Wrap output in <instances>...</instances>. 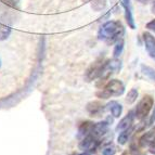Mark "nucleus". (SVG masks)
<instances>
[{
	"instance_id": "nucleus-1",
	"label": "nucleus",
	"mask_w": 155,
	"mask_h": 155,
	"mask_svg": "<svg viewBox=\"0 0 155 155\" xmlns=\"http://www.w3.org/2000/svg\"><path fill=\"white\" fill-rule=\"evenodd\" d=\"M125 27L119 21H107L101 26L98 31V39L105 42L107 46L114 45L117 40L123 38Z\"/></svg>"
},
{
	"instance_id": "nucleus-2",
	"label": "nucleus",
	"mask_w": 155,
	"mask_h": 155,
	"mask_svg": "<svg viewBox=\"0 0 155 155\" xmlns=\"http://www.w3.org/2000/svg\"><path fill=\"white\" fill-rule=\"evenodd\" d=\"M125 92V85L122 80H109L103 89L97 92V97L100 99H110L111 97H119Z\"/></svg>"
},
{
	"instance_id": "nucleus-3",
	"label": "nucleus",
	"mask_w": 155,
	"mask_h": 155,
	"mask_svg": "<svg viewBox=\"0 0 155 155\" xmlns=\"http://www.w3.org/2000/svg\"><path fill=\"white\" fill-rule=\"evenodd\" d=\"M120 68H122V61L120 60L114 59V58L113 60H106L102 74H101V77L99 78L100 81H99L98 86H100V84L105 83L106 80L111 77V75H113L115 73H118Z\"/></svg>"
},
{
	"instance_id": "nucleus-4",
	"label": "nucleus",
	"mask_w": 155,
	"mask_h": 155,
	"mask_svg": "<svg viewBox=\"0 0 155 155\" xmlns=\"http://www.w3.org/2000/svg\"><path fill=\"white\" fill-rule=\"evenodd\" d=\"M153 104H154L153 97L150 96V94H145V96L140 100L137 107L134 110L136 118H138L139 120H142V119L147 118V116L149 115L151 110H152Z\"/></svg>"
},
{
	"instance_id": "nucleus-5",
	"label": "nucleus",
	"mask_w": 155,
	"mask_h": 155,
	"mask_svg": "<svg viewBox=\"0 0 155 155\" xmlns=\"http://www.w3.org/2000/svg\"><path fill=\"white\" fill-rule=\"evenodd\" d=\"M106 60H104V57H100L99 59H97L92 64L89 66V68L86 72V79L88 81L94 79H99L101 77L102 71H103L104 64H105Z\"/></svg>"
},
{
	"instance_id": "nucleus-6",
	"label": "nucleus",
	"mask_w": 155,
	"mask_h": 155,
	"mask_svg": "<svg viewBox=\"0 0 155 155\" xmlns=\"http://www.w3.org/2000/svg\"><path fill=\"white\" fill-rule=\"evenodd\" d=\"M99 145V138L94 137L92 134L86 136L83 138V140L79 143V149L83 151H88V152H92L93 150H96L97 147Z\"/></svg>"
},
{
	"instance_id": "nucleus-7",
	"label": "nucleus",
	"mask_w": 155,
	"mask_h": 155,
	"mask_svg": "<svg viewBox=\"0 0 155 155\" xmlns=\"http://www.w3.org/2000/svg\"><path fill=\"white\" fill-rule=\"evenodd\" d=\"M142 38L147 54L150 55L151 59L155 61V37L149 31H144L142 34Z\"/></svg>"
},
{
	"instance_id": "nucleus-8",
	"label": "nucleus",
	"mask_w": 155,
	"mask_h": 155,
	"mask_svg": "<svg viewBox=\"0 0 155 155\" xmlns=\"http://www.w3.org/2000/svg\"><path fill=\"white\" fill-rule=\"evenodd\" d=\"M120 3L123 8L125 9V18H126L128 26L131 29H136V23H134V18L132 15V5L130 0H120Z\"/></svg>"
},
{
	"instance_id": "nucleus-9",
	"label": "nucleus",
	"mask_w": 155,
	"mask_h": 155,
	"mask_svg": "<svg viewBox=\"0 0 155 155\" xmlns=\"http://www.w3.org/2000/svg\"><path fill=\"white\" fill-rule=\"evenodd\" d=\"M154 141H155V126L153 128H151L149 131L144 132L140 137L138 143H139L140 147H149V145L154 142Z\"/></svg>"
},
{
	"instance_id": "nucleus-10",
	"label": "nucleus",
	"mask_w": 155,
	"mask_h": 155,
	"mask_svg": "<svg viewBox=\"0 0 155 155\" xmlns=\"http://www.w3.org/2000/svg\"><path fill=\"white\" fill-rule=\"evenodd\" d=\"M134 118H136L134 111L128 112V114H127L126 116L118 123V125H117V127H116V130L117 131H122V130H125V129H127V128H129V127L132 126V124H134Z\"/></svg>"
},
{
	"instance_id": "nucleus-11",
	"label": "nucleus",
	"mask_w": 155,
	"mask_h": 155,
	"mask_svg": "<svg viewBox=\"0 0 155 155\" xmlns=\"http://www.w3.org/2000/svg\"><path fill=\"white\" fill-rule=\"evenodd\" d=\"M109 127H110L109 122L97 123V124H94V127H93V130L91 132V134L97 138L102 137V136H104L106 132L109 131Z\"/></svg>"
},
{
	"instance_id": "nucleus-12",
	"label": "nucleus",
	"mask_w": 155,
	"mask_h": 155,
	"mask_svg": "<svg viewBox=\"0 0 155 155\" xmlns=\"http://www.w3.org/2000/svg\"><path fill=\"white\" fill-rule=\"evenodd\" d=\"M104 110H105L104 105H102L99 101H92L87 104V111L91 116H100Z\"/></svg>"
},
{
	"instance_id": "nucleus-13",
	"label": "nucleus",
	"mask_w": 155,
	"mask_h": 155,
	"mask_svg": "<svg viewBox=\"0 0 155 155\" xmlns=\"http://www.w3.org/2000/svg\"><path fill=\"white\" fill-rule=\"evenodd\" d=\"M105 109L111 111L112 115H113L115 118H118L120 115H122L123 112V106L120 103H118L117 101H111L105 105Z\"/></svg>"
},
{
	"instance_id": "nucleus-14",
	"label": "nucleus",
	"mask_w": 155,
	"mask_h": 155,
	"mask_svg": "<svg viewBox=\"0 0 155 155\" xmlns=\"http://www.w3.org/2000/svg\"><path fill=\"white\" fill-rule=\"evenodd\" d=\"M134 125H132V126H130L129 128H127V129L122 130V132L119 134L118 138H117V142H118V144H120V145L126 144L127 141L129 140L130 136L134 134Z\"/></svg>"
},
{
	"instance_id": "nucleus-15",
	"label": "nucleus",
	"mask_w": 155,
	"mask_h": 155,
	"mask_svg": "<svg viewBox=\"0 0 155 155\" xmlns=\"http://www.w3.org/2000/svg\"><path fill=\"white\" fill-rule=\"evenodd\" d=\"M93 127H94V123L92 122L83 123L79 127V137H86V136L91 134V132L93 130Z\"/></svg>"
},
{
	"instance_id": "nucleus-16",
	"label": "nucleus",
	"mask_w": 155,
	"mask_h": 155,
	"mask_svg": "<svg viewBox=\"0 0 155 155\" xmlns=\"http://www.w3.org/2000/svg\"><path fill=\"white\" fill-rule=\"evenodd\" d=\"M107 5V0H91L90 5L91 9L96 12H101L106 8Z\"/></svg>"
},
{
	"instance_id": "nucleus-17",
	"label": "nucleus",
	"mask_w": 155,
	"mask_h": 155,
	"mask_svg": "<svg viewBox=\"0 0 155 155\" xmlns=\"http://www.w3.org/2000/svg\"><path fill=\"white\" fill-rule=\"evenodd\" d=\"M124 46H125L124 38H120L119 40H117L115 42V46H114V50H113L114 59H118L120 57V54L123 53V50H124Z\"/></svg>"
},
{
	"instance_id": "nucleus-18",
	"label": "nucleus",
	"mask_w": 155,
	"mask_h": 155,
	"mask_svg": "<svg viewBox=\"0 0 155 155\" xmlns=\"http://www.w3.org/2000/svg\"><path fill=\"white\" fill-rule=\"evenodd\" d=\"M141 72H142L143 75H145L147 77H149L151 80L155 81V70L153 67L147 66V65L142 64L141 65Z\"/></svg>"
},
{
	"instance_id": "nucleus-19",
	"label": "nucleus",
	"mask_w": 155,
	"mask_h": 155,
	"mask_svg": "<svg viewBox=\"0 0 155 155\" xmlns=\"http://www.w3.org/2000/svg\"><path fill=\"white\" fill-rule=\"evenodd\" d=\"M11 35V28L5 24L0 23V41H3L5 39H8Z\"/></svg>"
},
{
	"instance_id": "nucleus-20",
	"label": "nucleus",
	"mask_w": 155,
	"mask_h": 155,
	"mask_svg": "<svg viewBox=\"0 0 155 155\" xmlns=\"http://www.w3.org/2000/svg\"><path fill=\"white\" fill-rule=\"evenodd\" d=\"M138 96H139V92L136 88H132L129 90L128 94L126 97V102L128 104H134L138 99Z\"/></svg>"
},
{
	"instance_id": "nucleus-21",
	"label": "nucleus",
	"mask_w": 155,
	"mask_h": 155,
	"mask_svg": "<svg viewBox=\"0 0 155 155\" xmlns=\"http://www.w3.org/2000/svg\"><path fill=\"white\" fill-rule=\"evenodd\" d=\"M115 153H116V149L113 145H107L102 151V155H115Z\"/></svg>"
},
{
	"instance_id": "nucleus-22",
	"label": "nucleus",
	"mask_w": 155,
	"mask_h": 155,
	"mask_svg": "<svg viewBox=\"0 0 155 155\" xmlns=\"http://www.w3.org/2000/svg\"><path fill=\"white\" fill-rule=\"evenodd\" d=\"M0 1L5 5H7V7H10V8H13V9L18 8V3H16L15 0H0Z\"/></svg>"
},
{
	"instance_id": "nucleus-23",
	"label": "nucleus",
	"mask_w": 155,
	"mask_h": 155,
	"mask_svg": "<svg viewBox=\"0 0 155 155\" xmlns=\"http://www.w3.org/2000/svg\"><path fill=\"white\" fill-rule=\"evenodd\" d=\"M145 27H147L149 31H155V18H154V20H152V21L149 22Z\"/></svg>"
},
{
	"instance_id": "nucleus-24",
	"label": "nucleus",
	"mask_w": 155,
	"mask_h": 155,
	"mask_svg": "<svg viewBox=\"0 0 155 155\" xmlns=\"http://www.w3.org/2000/svg\"><path fill=\"white\" fill-rule=\"evenodd\" d=\"M149 152H150L151 154L155 155V141L149 145Z\"/></svg>"
},
{
	"instance_id": "nucleus-25",
	"label": "nucleus",
	"mask_w": 155,
	"mask_h": 155,
	"mask_svg": "<svg viewBox=\"0 0 155 155\" xmlns=\"http://www.w3.org/2000/svg\"><path fill=\"white\" fill-rule=\"evenodd\" d=\"M154 123H155V105H154V110H153L152 115H151V117H150V120H149V124L152 125V124H154Z\"/></svg>"
},
{
	"instance_id": "nucleus-26",
	"label": "nucleus",
	"mask_w": 155,
	"mask_h": 155,
	"mask_svg": "<svg viewBox=\"0 0 155 155\" xmlns=\"http://www.w3.org/2000/svg\"><path fill=\"white\" fill-rule=\"evenodd\" d=\"M136 1H138V2H140V3H143V5H147V3H149L150 1H152V0H136Z\"/></svg>"
},
{
	"instance_id": "nucleus-27",
	"label": "nucleus",
	"mask_w": 155,
	"mask_h": 155,
	"mask_svg": "<svg viewBox=\"0 0 155 155\" xmlns=\"http://www.w3.org/2000/svg\"><path fill=\"white\" fill-rule=\"evenodd\" d=\"M151 11H152L153 14H155V0L153 1V3H152V7H151Z\"/></svg>"
},
{
	"instance_id": "nucleus-28",
	"label": "nucleus",
	"mask_w": 155,
	"mask_h": 155,
	"mask_svg": "<svg viewBox=\"0 0 155 155\" xmlns=\"http://www.w3.org/2000/svg\"><path fill=\"white\" fill-rule=\"evenodd\" d=\"M90 153L91 152H88V151H84V152L81 153V154H78V155H91Z\"/></svg>"
},
{
	"instance_id": "nucleus-29",
	"label": "nucleus",
	"mask_w": 155,
	"mask_h": 155,
	"mask_svg": "<svg viewBox=\"0 0 155 155\" xmlns=\"http://www.w3.org/2000/svg\"><path fill=\"white\" fill-rule=\"evenodd\" d=\"M81 1H83V2H84V3H86V2H88L89 0H81Z\"/></svg>"
},
{
	"instance_id": "nucleus-30",
	"label": "nucleus",
	"mask_w": 155,
	"mask_h": 155,
	"mask_svg": "<svg viewBox=\"0 0 155 155\" xmlns=\"http://www.w3.org/2000/svg\"><path fill=\"white\" fill-rule=\"evenodd\" d=\"M122 155H128V152H123Z\"/></svg>"
},
{
	"instance_id": "nucleus-31",
	"label": "nucleus",
	"mask_w": 155,
	"mask_h": 155,
	"mask_svg": "<svg viewBox=\"0 0 155 155\" xmlns=\"http://www.w3.org/2000/svg\"><path fill=\"white\" fill-rule=\"evenodd\" d=\"M70 155H78L77 153H72V154H70Z\"/></svg>"
},
{
	"instance_id": "nucleus-32",
	"label": "nucleus",
	"mask_w": 155,
	"mask_h": 155,
	"mask_svg": "<svg viewBox=\"0 0 155 155\" xmlns=\"http://www.w3.org/2000/svg\"><path fill=\"white\" fill-rule=\"evenodd\" d=\"M0 66H1V61H0Z\"/></svg>"
}]
</instances>
